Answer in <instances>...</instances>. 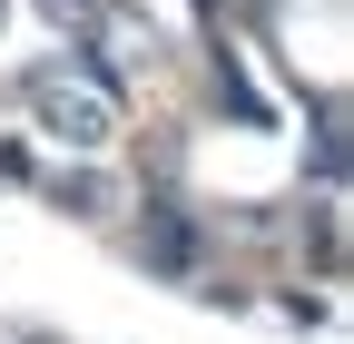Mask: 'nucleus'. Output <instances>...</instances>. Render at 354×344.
Segmentation results:
<instances>
[{
  "label": "nucleus",
  "mask_w": 354,
  "mask_h": 344,
  "mask_svg": "<svg viewBox=\"0 0 354 344\" xmlns=\"http://www.w3.org/2000/svg\"><path fill=\"white\" fill-rule=\"evenodd\" d=\"M30 99H39V118H50V138H69V148H109V138H118V99L99 89V79L39 69V79H30Z\"/></svg>",
  "instance_id": "obj_1"
}]
</instances>
